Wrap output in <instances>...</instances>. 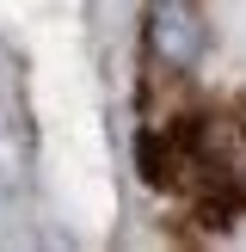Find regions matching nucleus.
I'll return each instance as SVG.
<instances>
[{"instance_id":"obj_1","label":"nucleus","mask_w":246,"mask_h":252,"mask_svg":"<svg viewBox=\"0 0 246 252\" xmlns=\"http://www.w3.org/2000/svg\"><path fill=\"white\" fill-rule=\"evenodd\" d=\"M142 43L148 62L166 74H191L209 49V25L197 0H148V19H142Z\"/></svg>"}]
</instances>
